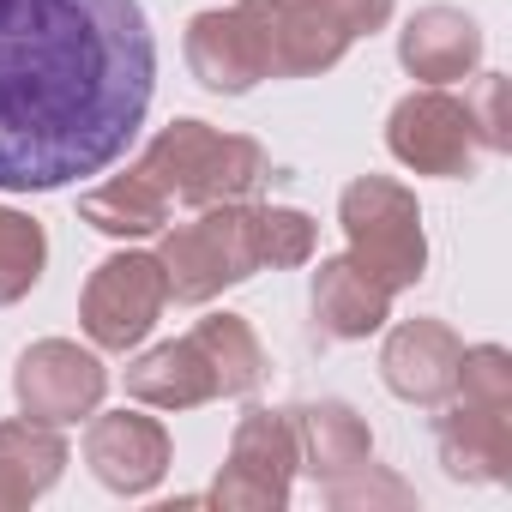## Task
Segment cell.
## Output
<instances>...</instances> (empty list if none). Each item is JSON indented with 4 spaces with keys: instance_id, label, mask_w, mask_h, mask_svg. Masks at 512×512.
Returning a JSON list of instances; mask_svg holds the SVG:
<instances>
[{
    "instance_id": "cell-23",
    "label": "cell",
    "mask_w": 512,
    "mask_h": 512,
    "mask_svg": "<svg viewBox=\"0 0 512 512\" xmlns=\"http://www.w3.org/2000/svg\"><path fill=\"white\" fill-rule=\"evenodd\" d=\"M452 398L512 410V356H506L500 344H470V350L458 356V392H452Z\"/></svg>"
},
{
    "instance_id": "cell-16",
    "label": "cell",
    "mask_w": 512,
    "mask_h": 512,
    "mask_svg": "<svg viewBox=\"0 0 512 512\" xmlns=\"http://www.w3.org/2000/svg\"><path fill=\"white\" fill-rule=\"evenodd\" d=\"M67 470V440L37 422V416H19V422H0V512H19L31 500H43Z\"/></svg>"
},
{
    "instance_id": "cell-24",
    "label": "cell",
    "mask_w": 512,
    "mask_h": 512,
    "mask_svg": "<svg viewBox=\"0 0 512 512\" xmlns=\"http://www.w3.org/2000/svg\"><path fill=\"white\" fill-rule=\"evenodd\" d=\"M320 488H326V500H332L338 512H356V506H410V500H416L398 476H380L374 458H368L362 470L338 476V482H320Z\"/></svg>"
},
{
    "instance_id": "cell-5",
    "label": "cell",
    "mask_w": 512,
    "mask_h": 512,
    "mask_svg": "<svg viewBox=\"0 0 512 512\" xmlns=\"http://www.w3.org/2000/svg\"><path fill=\"white\" fill-rule=\"evenodd\" d=\"M302 470L296 422L290 410H247L229 434V458L211 482V506L229 512H278L290 500V482Z\"/></svg>"
},
{
    "instance_id": "cell-11",
    "label": "cell",
    "mask_w": 512,
    "mask_h": 512,
    "mask_svg": "<svg viewBox=\"0 0 512 512\" xmlns=\"http://www.w3.org/2000/svg\"><path fill=\"white\" fill-rule=\"evenodd\" d=\"M458 356H464V344H458L452 326H440V320H404V326L386 332L380 380L392 386V398L434 410V404H446L458 392Z\"/></svg>"
},
{
    "instance_id": "cell-27",
    "label": "cell",
    "mask_w": 512,
    "mask_h": 512,
    "mask_svg": "<svg viewBox=\"0 0 512 512\" xmlns=\"http://www.w3.org/2000/svg\"><path fill=\"white\" fill-rule=\"evenodd\" d=\"M272 7H302V0H272Z\"/></svg>"
},
{
    "instance_id": "cell-15",
    "label": "cell",
    "mask_w": 512,
    "mask_h": 512,
    "mask_svg": "<svg viewBox=\"0 0 512 512\" xmlns=\"http://www.w3.org/2000/svg\"><path fill=\"white\" fill-rule=\"evenodd\" d=\"M290 422H296L302 470H308L314 482H338V476H350V470H362V464L374 458L368 422H362L350 404H338V398L302 404V410H290Z\"/></svg>"
},
{
    "instance_id": "cell-6",
    "label": "cell",
    "mask_w": 512,
    "mask_h": 512,
    "mask_svg": "<svg viewBox=\"0 0 512 512\" xmlns=\"http://www.w3.org/2000/svg\"><path fill=\"white\" fill-rule=\"evenodd\" d=\"M187 73L211 97H247L260 79H272V0L193 13L187 19Z\"/></svg>"
},
{
    "instance_id": "cell-3",
    "label": "cell",
    "mask_w": 512,
    "mask_h": 512,
    "mask_svg": "<svg viewBox=\"0 0 512 512\" xmlns=\"http://www.w3.org/2000/svg\"><path fill=\"white\" fill-rule=\"evenodd\" d=\"M338 223H344V241H350V260L386 284L392 296L398 290H416L422 272H428V235H422V205L404 181L392 175H356L338 199Z\"/></svg>"
},
{
    "instance_id": "cell-12",
    "label": "cell",
    "mask_w": 512,
    "mask_h": 512,
    "mask_svg": "<svg viewBox=\"0 0 512 512\" xmlns=\"http://www.w3.org/2000/svg\"><path fill=\"white\" fill-rule=\"evenodd\" d=\"M398 61L422 85H452L482 67V25L458 7H422L398 31Z\"/></svg>"
},
{
    "instance_id": "cell-7",
    "label": "cell",
    "mask_w": 512,
    "mask_h": 512,
    "mask_svg": "<svg viewBox=\"0 0 512 512\" xmlns=\"http://www.w3.org/2000/svg\"><path fill=\"white\" fill-rule=\"evenodd\" d=\"M163 302H169V290H163L157 253H109L79 296V326L97 350H139L151 338Z\"/></svg>"
},
{
    "instance_id": "cell-1",
    "label": "cell",
    "mask_w": 512,
    "mask_h": 512,
    "mask_svg": "<svg viewBox=\"0 0 512 512\" xmlns=\"http://www.w3.org/2000/svg\"><path fill=\"white\" fill-rule=\"evenodd\" d=\"M151 91L139 0H0V193L103 175L139 139Z\"/></svg>"
},
{
    "instance_id": "cell-9",
    "label": "cell",
    "mask_w": 512,
    "mask_h": 512,
    "mask_svg": "<svg viewBox=\"0 0 512 512\" xmlns=\"http://www.w3.org/2000/svg\"><path fill=\"white\" fill-rule=\"evenodd\" d=\"M103 392H109V368H103L91 350L67 344V338L31 344V350L19 356V368H13V398H19V410L37 416V422H49V428L79 422V416H97Z\"/></svg>"
},
{
    "instance_id": "cell-8",
    "label": "cell",
    "mask_w": 512,
    "mask_h": 512,
    "mask_svg": "<svg viewBox=\"0 0 512 512\" xmlns=\"http://www.w3.org/2000/svg\"><path fill=\"white\" fill-rule=\"evenodd\" d=\"M386 145L404 169L416 175H440V181H464L476 175V121L464 109V97H452L446 85H428V91H410L392 121H386Z\"/></svg>"
},
{
    "instance_id": "cell-19",
    "label": "cell",
    "mask_w": 512,
    "mask_h": 512,
    "mask_svg": "<svg viewBox=\"0 0 512 512\" xmlns=\"http://www.w3.org/2000/svg\"><path fill=\"white\" fill-rule=\"evenodd\" d=\"M79 217H85L91 229L115 235V241H139V235H157V229L169 223V193L133 163L127 175L91 187V193L79 199Z\"/></svg>"
},
{
    "instance_id": "cell-25",
    "label": "cell",
    "mask_w": 512,
    "mask_h": 512,
    "mask_svg": "<svg viewBox=\"0 0 512 512\" xmlns=\"http://www.w3.org/2000/svg\"><path fill=\"white\" fill-rule=\"evenodd\" d=\"M464 109H470L476 139H482L488 151H512V115H506V79H500V73L476 79V91L464 97Z\"/></svg>"
},
{
    "instance_id": "cell-21",
    "label": "cell",
    "mask_w": 512,
    "mask_h": 512,
    "mask_svg": "<svg viewBox=\"0 0 512 512\" xmlns=\"http://www.w3.org/2000/svg\"><path fill=\"white\" fill-rule=\"evenodd\" d=\"M49 266V235L37 217L13 211V205H0V308H13L37 290Z\"/></svg>"
},
{
    "instance_id": "cell-2",
    "label": "cell",
    "mask_w": 512,
    "mask_h": 512,
    "mask_svg": "<svg viewBox=\"0 0 512 512\" xmlns=\"http://www.w3.org/2000/svg\"><path fill=\"white\" fill-rule=\"evenodd\" d=\"M139 169L169 193V205L205 211V205L247 199L253 187H260L266 181V151L253 145L247 133H217V127L187 115V121H169L145 145Z\"/></svg>"
},
{
    "instance_id": "cell-17",
    "label": "cell",
    "mask_w": 512,
    "mask_h": 512,
    "mask_svg": "<svg viewBox=\"0 0 512 512\" xmlns=\"http://www.w3.org/2000/svg\"><path fill=\"white\" fill-rule=\"evenodd\" d=\"M350 55V37L338 31V19L320 0L302 7H272V79H314L332 73Z\"/></svg>"
},
{
    "instance_id": "cell-10",
    "label": "cell",
    "mask_w": 512,
    "mask_h": 512,
    "mask_svg": "<svg viewBox=\"0 0 512 512\" xmlns=\"http://www.w3.org/2000/svg\"><path fill=\"white\" fill-rule=\"evenodd\" d=\"M85 464L91 476L109 488V494H151L163 476H169V434L157 416H139V410H109L91 422L85 434Z\"/></svg>"
},
{
    "instance_id": "cell-18",
    "label": "cell",
    "mask_w": 512,
    "mask_h": 512,
    "mask_svg": "<svg viewBox=\"0 0 512 512\" xmlns=\"http://www.w3.org/2000/svg\"><path fill=\"white\" fill-rule=\"evenodd\" d=\"M127 398L151 404V410H199L217 398L211 386V368L199 356L193 338H169L157 350H145L133 368H127Z\"/></svg>"
},
{
    "instance_id": "cell-26",
    "label": "cell",
    "mask_w": 512,
    "mask_h": 512,
    "mask_svg": "<svg viewBox=\"0 0 512 512\" xmlns=\"http://www.w3.org/2000/svg\"><path fill=\"white\" fill-rule=\"evenodd\" d=\"M320 7L338 19V31L356 43V37H374V31H386L392 25V7L398 0H320Z\"/></svg>"
},
{
    "instance_id": "cell-4",
    "label": "cell",
    "mask_w": 512,
    "mask_h": 512,
    "mask_svg": "<svg viewBox=\"0 0 512 512\" xmlns=\"http://www.w3.org/2000/svg\"><path fill=\"white\" fill-rule=\"evenodd\" d=\"M157 266H163V290L187 308L247 284L260 272L253 260V205L247 199H229V205H205L193 223H175V229H157Z\"/></svg>"
},
{
    "instance_id": "cell-20",
    "label": "cell",
    "mask_w": 512,
    "mask_h": 512,
    "mask_svg": "<svg viewBox=\"0 0 512 512\" xmlns=\"http://www.w3.org/2000/svg\"><path fill=\"white\" fill-rule=\"evenodd\" d=\"M187 338L199 344L217 398H247L253 386L266 380V350H260V338H253V326H247L241 314H211V320H199Z\"/></svg>"
},
{
    "instance_id": "cell-22",
    "label": "cell",
    "mask_w": 512,
    "mask_h": 512,
    "mask_svg": "<svg viewBox=\"0 0 512 512\" xmlns=\"http://www.w3.org/2000/svg\"><path fill=\"white\" fill-rule=\"evenodd\" d=\"M314 217L296 211V205H253V260L272 266V272H290V266H308L314 260Z\"/></svg>"
},
{
    "instance_id": "cell-13",
    "label": "cell",
    "mask_w": 512,
    "mask_h": 512,
    "mask_svg": "<svg viewBox=\"0 0 512 512\" xmlns=\"http://www.w3.org/2000/svg\"><path fill=\"white\" fill-rule=\"evenodd\" d=\"M434 440H440V464L452 482H506L512 476V410L458 398V410L440 416Z\"/></svg>"
},
{
    "instance_id": "cell-14",
    "label": "cell",
    "mask_w": 512,
    "mask_h": 512,
    "mask_svg": "<svg viewBox=\"0 0 512 512\" xmlns=\"http://www.w3.org/2000/svg\"><path fill=\"white\" fill-rule=\"evenodd\" d=\"M314 320H320V332H332V338H374L386 320H392V290L386 284H374L350 253H338V260H320V272H314Z\"/></svg>"
}]
</instances>
